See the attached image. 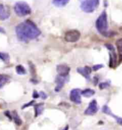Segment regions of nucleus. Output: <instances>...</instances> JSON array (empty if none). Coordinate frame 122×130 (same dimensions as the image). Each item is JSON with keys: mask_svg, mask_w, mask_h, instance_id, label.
I'll return each instance as SVG.
<instances>
[{"mask_svg": "<svg viewBox=\"0 0 122 130\" xmlns=\"http://www.w3.org/2000/svg\"><path fill=\"white\" fill-rule=\"evenodd\" d=\"M58 74L61 77H67L70 72V68L66 64H59L57 67Z\"/></svg>", "mask_w": 122, "mask_h": 130, "instance_id": "9", "label": "nucleus"}, {"mask_svg": "<svg viewBox=\"0 0 122 130\" xmlns=\"http://www.w3.org/2000/svg\"><path fill=\"white\" fill-rule=\"evenodd\" d=\"M10 17L9 8L4 4H0V20H6Z\"/></svg>", "mask_w": 122, "mask_h": 130, "instance_id": "10", "label": "nucleus"}, {"mask_svg": "<svg viewBox=\"0 0 122 130\" xmlns=\"http://www.w3.org/2000/svg\"><path fill=\"white\" fill-rule=\"evenodd\" d=\"M13 119H14V122L17 125H21L22 124V120H21V119L19 118L18 114L16 111H13Z\"/></svg>", "mask_w": 122, "mask_h": 130, "instance_id": "20", "label": "nucleus"}, {"mask_svg": "<svg viewBox=\"0 0 122 130\" xmlns=\"http://www.w3.org/2000/svg\"><path fill=\"white\" fill-rule=\"evenodd\" d=\"M102 111H103V113H105V114H107V115H110L112 112L111 111V109H109V107L107 106V105H105V106H103V109H102Z\"/></svg>", "mask_w": 122, "mask_h": 130, "instance_id": "21", "label": "nucleus"}, {"mask_svg": "<svg viewBox=\"0 0 122 130\" xmlns=\"http://www.w3.org/2000/svg\"><path fill=\"white\" fill-rule=\"evenodd\" d=\"M69 0H53V4L57 7H62L68 4Z\"/></svg>", "mask_w": 122, "mask_h": 130, "instance_id": "14", "label": "nucleus"}, {"mask_svg": "<svg viewBox=\"0 0 122 130\" xmlns=\"http://www.w3.org/2000/svg\"><path fill=\"white\" fill-rule=\"evenodd\" d=\"M81 92L79 89H74L70 92V100L73 102L74 103L79 104L81 102Z\"/></svg>", "mask_w": 122, "mask_h": 130, "instance_id": "6", "label": "nucleus"}, {"mask_svg": "<svg viewBox=\"0 0 122 130\" xmlns=\"http://www.w3.org/2000/svg\"><path fill=\"white\" fill-rule=\"evenodd\" d=\"M0 59L4 61V62H8L9 61L10 57L7 53H4V52H0Z\"/></svg>", "mask_w": 122, "mask_h": 130, "instance_id": "19", "label": "nucleus"}, {"mask_svg": "<svg viewBox=\"0 0 122 130\" xmlns=\"http://www.w3.org/2000/svg\"><path fill=\"white\" fill-rule=\"evenodd\" d=\"M99 5V0H83L80 5L81 9L86 13H92Z\"/></svg>", "mask_w": 122, "mask_h": 130, "instance_id": "4", "label": "nucleus"}, {"mask_svg": "<svg viewBox=\"0 0 122 130\" xmlns=\"http://www.w3.org/2000/svg\"><path fill=\"white\" fill-rule=\"evenodd\" d=\"M65 77H61V76L58 75L57 77L56 78V83H57V87L55 88L56 92L60 91L61 88L63 87V86H64V84L65 83V81H66Z\"/></svg>", "mask_w": 122, "mask_h": 130, "instance_id": "12", "label": "nucleus"}, {"mask_svg": "<svg viewBox=\"0 0 122 130\" xmlns=\"http://www.w3.org/2000/svg\"><path fill=\"white\" fill-rule=\"evenodd\" d=\"M98 111V106L97 102L95 100H92L90 102L87 109L84 111V114L86 115H94Z\"/></svg>", "mask_w": 122, "mask_h": 130, "instance_id": "8", "label": "nucleus"}, {"mask_svg": "<svg viewBox=\"0 0 122 130\" xmlns=\"http://www.w3.org/2000/svg\"><path fill=\"white\" fill-rule=\"evenodd\" d=\"M95 94L94 90L91 89H86L81 92V94L85 96V97H90Z\"/></svg>", "mask_w": 122, "mask_h": 130, "instance_id": "17", "label": "nucleus"}, {"mask_svg": "<svg viewBox=\"0 0 122 130\" xmlns=\"http://www.w3.org/2000/svg\"><path fill=\"white\" fill-rule=\"evenodd\" d=\"M116 45L118 51V56H119V60L120 61H122V38L118 39L116 42Z\"/></svg>", "mask_w": 122, "mask_h": 130, "instance_id": "13", "label": "nucleus"}, {"mask_svg": "<svg viewBox=\"0 0 122 130\" xmlns=\"http://www.w3.org/2000/svg\"><path fill=\"white\" fill-rule=\"evenodd\" d=\"M96 27L101 35L107 36L108 30V22H107V12L103 11L98 17L96 22Z\"/></svg>", "mask_w": 122, "mask_h": 130, "instance_id": "2", "label": "nucleus"}, {"mask_svg": "<svg viewBox=\"0 0 122 130\" xmlns=\"http://www.w3.org/2000/svg\"><path fill=\"white\" fill-rule=\"evenodd\" d=\"M109 85H110V84L109 82H102V83H101V84H99V87H100L101 89H103L109 87Z\"/></svg>", "mask_w": 122, "mask_h": 130, "instance_id": "22", "label": "nucleus"}, {"mask_svg": "<svg viewBox=\"0 0 122 130\" xmlns=\"http://www.w3.org/2000/svg\"><path fill=\"white\" fill-rule=\"evenodd\" d=\"M0 33H3V34L5 33V31H4V29H3V28H2V27H0Z\"/></svg>", "mask_w": 122, "mask_h": 130, "instance_id": "28", "label": "nucleus"}, {"mask_svg": "<svg viewBox=\"0 0 122 130\" xmlns=\"http://www.w3.org/2000/svg\"><path fill=\"white\" fill-rule=\"evenodd\" d=\"M14 12L19 17H25L31 14V8L29 5L24 2H18L14 5Z\"/></svg>", "mask_w": 122, "mask_h": 130, "instance_id": "3", "label": "nucleus"}, {"mask_svg": "<svg viewBox=\"0 0 122 130\" xmlns=\"http://www.w3.org/2000/svg\"><path fill=\"white\" fill-rule=\"evenodd\" d=\"M77 72L81 74L86 79H90V74L92 73V69L89 67H79L77 69Z\"/></svg>", "mask_w": 122, "mask_h": 130, "instance_id": "11", "label": "nucleus"}, {"mask_svg": "<svg viewBox=\"0 0 122 130\" xmlns=\"http://www.w3.org/2000/svg\"><path fill=\"white\" fill-rule=\"evenodd\" d=\"M9 80V77L7 75L0 74V88L3 87Z\"/></svg>", "mask_w": 122, "mask_h": 130, "instance_id": "15", "label": "nucleus"}, {"mask_svg": "<svg viewBox=\"0 0 122 130\" xmlns=\"http://www.w3.org/2000/svg\"><path fill=\"white\" fill-rule=\"evenodd\" d=\"M15 31L19 40L24 42L37 38L41 34L38 27L30 20H27L24 22L18 24L16 27Z\"/></svg>", "mask_w": 122, "mask_h": 130, "instance_id": "1", "label": "nucleus"}, {"mask_svg": "<svg viewBox=\"0 0 122 130\" xmlns=\"http://www.w3.org/2000/svg\"><path fill=\"white\" fill-rule=\"evenodd\" d=\"M110 115H111V116H112L113 117H114V118L116 119V120L117 123H118V124H119L120 125H121V126H122V118H121V117H116V116H115V115H113L112 113H111Z\"/></svg>", "mask_w": 122, "mask_h": 130, "instance_id": "23", "label": "nucleus"}, {"mask_svg": "<svg viewBox=\"0 0 122 130\" xmlns=\"http://www.w3.org/2000/svg\"><path fill=\"white\" fill-rule=\"evenodd\" d=\"M16 72L18 74H20V75H24V74H26L27 73V71L25 68L22 65H18L16 67Z\"/></svg>", "mask_w": 122, "mask_h": 130, "instance_id": "18", "label": "nucleus"}, {"mask_svg": "<svg viewBox=\"0 0 122 130\" xmlns=\"http://www.w3.org/2000/svg\"><path fill=\"white\" fill-rule=\"evenodd\" d=\"M33 103H34V101H32V102H31L30 103L25 104V105H24V107H23V108H25V107H29V106H30V105H31V104H33Z\"/></svg>", "mask_w": 122, "mask_h": 130, "instance_id": "27", "label": "nucleus"}, {"mask_svg": "<svg viewBox=\"0 0 122 130\" xmlns=\"http://www.w3.org/2000/svg\"><path fill=\"white\" fill-rule=\"evenodd\" d=\"M39 96V94L37 93L36 91H34V93H33V97H34V99H36V98H38Z\"/></svg>", "mask_w": 122, "mask_h": 130, "instance_id": "26", "label": "nucleus"}, {"mask_svg": "<svg viewBox=\"0 0 122 130\" xmlns=\"http://www.w3.org/2000/svg\"><path fill=\"white\" fill-rule=\"evenodd\" d=\"M105 46H107V49L110 51V61H109V67L114 68L116 65V55L115 54V50L114 46L111 44H107Z\"/></svg>", "mask_w": 122, "mask_h": 130, "instance_id": "7", "label": "nucleus"}, {"mask_svg": "<svg viewBox=\"0 0 122 130\" xmlns=\"http://www.w3.org/2000/svg\"><path fill=\"white\" fill-rule=\"evenodd\" d=\"M103 66L102 64H96L94 65V67H93V70L94 71H97V70H99V69H101V68H102Z\"/></svg>", "mask_w": 122, "mask_h": 130, "instance_id": "24", "label": "nucleus"}, {"mask_svg": "<svg viewBox=\"0 0 122 130\" xmlns=\"http://www.w3.org/2000/svg\"><path fill=\"white\" fill-rule=\"evenodd\" d=\"M35 117H37L42 113L44 110V104H39L35 105Z\"/></svg>", "mask_w": 122, "mask_h": 130, "instance_id": "16", "label": "nucleus"}, {"mask_svg": "<svg viewBox=\"0 0 122 130\" xmlns=\"http://www.w3.org/2000/svg\"><path fill=\"white\" fill-rule=\"evenodd\" d=\"M81 34L78 30H70L66 32L64 35V39L68 42H76L80 38Z\"/></svg>", "mask_w": 122, "mask_h": 130, "instance_id": "5", "label": "nucleus"}, {"mask_svg": "<svg viewBox=\"0 0 122 130\" xmlns=\"http://www.w3.org/2000/svg\"><path fill=\"white\" fill-rule=\"evenodd\" d=\"M39 96L42 97L43 100H46V98H47V95H46L44 92H39Z\"/></svg>", "mask_w": 122, "mask_h": 130, "instance_id": "25", "label": "nucleus"}]
</instances>
